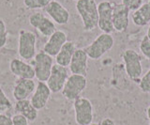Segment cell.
I'll return each instance as SVG.
<instances>
[{
	"instance_id": "6da1fadb",
	"label": "cell",
	"mask_w": 150,
	"mask_h": 125,
	"mask_svg": "<svg viewBox=\"0 0 150 125\" xmlns=\"http://www.w3.org/2000/svg\"><path fill=\"white\" fill-rule=\"evenodd\" d=\"M76 10L83 22V30L91 31L98 26V4L95 0H79L76 2Z\"/></svg>"
},
{
	"instance_id": "7a4b0ae2",
	"label": "cell",
	"mask_w": 150,
	"mask_h": 125,
	"mask_svg": "<svg viewBox=\"0 0 150 125\" xmlns=\"http://www.w3.org/2000/svg\"><path fill=\"white\" fill-rule=\"evenodd\" d=\"M122 59L124 62L125 72L131 81L136 83L140 82L143 75V66L141 62L140 55L132 49H127L124 51Z\"/></svg>"
},
{
	"instance_id": "3957f363",
	"label": "cell",
	"mask_w": 150,
	"mask_h": 125,
	"mask_svg": "<svg viewBox=\"0 0 150 125\" xmlns=\"http://www.w3.org/2000/svg\"><path fill=\"white\" fill-rule=\"evenodd\" d=\"M115 43V40L111 34L102 33L98 35L92 43L89 44L83 50L86 51L88 58L97 60L100 59L102 55H104L107 52L112 48Z\"/></svg>"
},
{
	"instance_id": "277c9868",
	"label": "cell",
	"mask_w": 150,
	"mask_h": 125,
	"mask_svg": "<svg viewBox=\"0 0 150 125\" xmlns=\"http://www.w3.org/2000/svg\"><path fill=\"white\" fill-rule=\"evenodd\" d=\"M31 65L37 79L40 82H47L54 66V58L42 50L36 54Z\"/></svg>"
},
{
	"instance_id": "5b68a950",
	"label": "cell",
	"mask_w": 150,
	"mask_h": 125,
	"mask_svg": "<svg viewBox=\"0 0 150 125\" xmlns=\"http://www.w3.org/2000/svg\"><path fill=\"white\" fill-rule=\"evenodd\" d=\"M37 37L32 31L22 29L19 32L18 53L25 60H31L36 55Z\"/></svg>"
},
{
	"instance_id": "8992f818",
	"label": "cell",
	"mask_w": 150,
	"mask_h": 125,
	"mask_svg": "<svg viewBox=\"0 0 150 125\" xmlns=\"http://www.w3.org/2000/svg\"><path fill=\"white\" fill-rule=\"evenodd\" d=\"M86 77L78 75H71L66 81L62 89V94L69 101H75L79 98L86 87Z\"/></svg>"
},
{
	"instance_id": "52a82bcc",
	"label": "cell",
	"mask_w": 150,
	"mask_h": 125,
	"mask_svg": "<svg viewBox=\"0 0 150 125\" xmlns=\"http://www.w3.org/2000/svg\"><path fill=\"white\" fill-rule=\"evenodd\" d=\"M115 3L107 1H101L98 4V26L103 33L112 34L115 32L112 26V10Z\"/></svg>"
},
{
	"instance_id": "ba28073f",
	"label": "cell",
	"mask_w": 150,
	"mask_h": 125,
	"mask_svg": "<svg viewBox=\"0 0 150 125\" xmlns=\"http://www.w3.org/2000/svg\"><path fill=\"white\" fill-rule=\"evenodd\" d=\"M75 121L78 125H90L93 121V106L87 98L79 97L73 104Z\"/></svg>"
},
{
	"instance_id": "9c48e42d",
	"label": "cell",
	"mask_w": 150,
	"mask_h": 125,
	"mask_svg": "<svg viewBox=\"0 0 150 125\" xmlns=\"http://www.w3.org/2000/svg\"><path fill=\"white\" fill-rule=\"evenodd\" d=\"M69 70L67 67L60 66L58 64H54L52 69L51 75L47 80V86L50 89L51 92L57 93L62 91L64 85L69 78Z\"/></svg>"
},
{
	"instance_id": "30bf717a",
	"label": "cell",
	"mask_w": 150,
	"mask_h": 125,
	"mask_svg": "<svg viewBox=\"0 0 150 125\" xmlns=\"http://www.w3.org/2000/svg\"><path fill=\"white\" fill-rule=\"evenodd\" d=\"M29 24L44 37H50L56 31L54 23L43 13L36 11L29 16Z\"/></svg>"
},
{
	"instance_id": "8fae6325",
	"label": "cell",
	"mask_w": 150,
	"mask_h": 125,
	"mask_svg": "<svg viewBox=\"0 0 150 125\" xmlns=\"http://www.w3.org/2000/svg\"><path fill=\"white\" fill-rule=\"evenodd\" d=\"M46 13L50 16L54 23L60 26L66 25L69 20V12L62 4L59 3L56 0L52 1L45 8Z\"/></svg>"
},
{
	"instance_id": "7c38bea8",
	"label": "cell",
	"mask_w": 150,
	"mask_h": 125,
	"mask_svg": "<svg viewBox=\"0 0 150 125\" xmlns=\"http://www.w3.org/2000/svg\"><path fill=\"white\" fill-rule=\"evenodd\" d=\"M129 10L122 3H115L112 10V26L115 31L123 32L129 25Z\"/></svg>"
},
{
	"instance_id": "4fadbf2b",
	"label": "cell",
	"mask_w": 150,
	"mask_h": 125,
	"mask_svg": "<svg viewBox=\"0 0 150 125\" xmlns=\"http://www.w3.org/2000/svg\"><path fill=\"white\" fill-rule=\"evenodd\" d=\"M88 55L83 49H76L69 63V71L72 75L86 76L87 75Z\"/></svg>"
},
{
	"instance_id": "5bb4252c",
	"label": "cell",
	"mask_w": 150,
	"mask_h": 125,
	"mask_svg": "<svg viewBox=\"0 0 150 125\" xmlns=\"http://www.w3.org/2000/svg\"><path fill=\"white\" fill-rule=\"evenodd\" d=\"M67 41V34L62 30H56L49 37V40L43 46V51L51 57H56Z\"/></svg>"
},
{
	"instance_id": "9a60e30c",
	"label": "cell",
	"mask_w": 150,
	"mask_h": 125,
	"mask_svg": "<svg viewBox=\"0 0 150 125\" xmlns=\"http://www.w3.org/2000/svg\"><path fill=\"white\" fill-rule=\"evenodd\" d=\"M36 86V83L33 79L18 78L13 87V98L16 101L27 99L35 91Z\"/></svg>"
},
{
	"instance_id": "2e32d148",
	"label": "cell",
	"mask_w": 150,
	"mask_h": 125,
	"mask_svg": "<svg viewBox=\"0 0 150 125\" xmlns=\"http://www.w3.org/2000/svg\"><path fill=\"white\" fill-rule=\"evenodd\" d=\"M51 90L45 82H40L36 86L35 91L33 92L32 98L30 100L31 104L37 110L44 108L51 96Z\"/></svg>"
},
{
	"instance_id": "e0dca14e",
	"label": "cell",
	"mask_w": 150,
	"mask_h": 125,
	"mask_svg": "<svg viewBox=\"0 0 150 125\" xmlns=\"http://www.w3.org/2000/svg\"><path fill=\"white\" fill-rule=\"evenodd\" d=\"M11 73L18 78L23 79H33L35 77V72L32 65L25 62L22 59L14 58L9 64Z\"/></svg>"
},
{
	"instance_id": "ac0fdd59",
	"label": "cell",
	"mask_w": 150,
	"mask_h": 125,
	"mask_svg": "<svg viewBox=\"0 0 150 125\" xmlns=\"http://www.w3.org/2000/svg\"><path fill=\"white\" fill-rule=\"evenodd\" d=\"M75 51H76V45L73 41H67L61 48L59 53L56 55V64L63 67H69Z\"/></svg>"
},
{
	"instance_id": "d6986e66",
	"label": "cell",
	"mask_w": 150,
	"mask_h": 125,
	"mask_svg": "<svg viewBox=\"0 0 150 125\" xmlns=\"http://www.w3.org/2000/svg\"><path fill=\"white\" fill-rule=\"evenodd\" d=\"M15 110L17 114L23 116L28 121H35L38 118V110L33 106L29 100H21L16 101Z\"/></svg>"
},
{
	"instance_id": "ffe728a7",
	"label": "cell",
	"mask_w": 150,
	"mask_h": 125,
	"mask_svg": "<svg viewBox=\"0 0 150 125\" xmlns=\"http://www.w3.org/2000/svg\"><path fill=\"white\" fill-rule=\"evenodd\" d=\"M132 22L137 26H145L150 23V0L132 13Z\"/></svg>"
},
{
	"instance_id": "44dd1931",
	"label": "cell",
	"mask_w": 150,
	"mask_h": 125,
	"mask_svg": "<svg viewBox=\"0 0 150 125\" xmlns=\"http://www.w3.org/2000/svg\"><path fill=\"white\" fill-rule=\"evenodd\" d=\"M52 0H23V4L28 10L45 9Z\"/></svg>"
},
{
	"instance_id": "7402d4cb",
	"label": "cell",
	"mask_w": 150,
	"mask_h": 125,
	"mask_svg": "<svg viewBox=\"0 0 150 125\" xmlns=\"http://www.w3.org/2000/svg\"><path fill=\"white\" fill-rule=\"evenodd\" d=\"M139 87L144 93H150V69L141 77L139 82Z\"/></svg>"
},
{
	"instance_id": "603a6c76",
	"label": "cell",
	"mask_w": 150,
	"mask_h": 125,
	"mask_svg": "<svg viewBox=\"0 0 150 125\" xmlns=\"http://www.w3.org/2000/svg\"><path fill=\"white\" fill-rule=\"evenodd\" d=\"M139 48L144 57L148 60H150V40L146 35L144 36V38L141 40Z\"/></svg>"
},
{
	"instance_id": "cb8c5ba5",
	"label": "cell",
	"mask_w": 150,
	"mask_h": 125,
	"mask_svg": "<svg viewBox=\"0 0 150 125\" xmlns=\"http://www.w3.org/2000/svg\"><path fill=\"white\" fill-rule=\"evenodd\" d=\"M12 104L8 96L5 94L4 90L0 87V111H7L11 109Z\"/></svg>"
},
{
	"instance_id": "d4e9b609",
	"label": "cell",
	"mask_w": 150,
	"mask_h": 125,
	"mask_svg": "<svg viewBox=\"0 0 150 125\" xmlns=\"http://www.w3.org/2000/svg\"><path fill=\"white\" fill-rule=\"evenodd\" d=\"M8 40V31L5 22L0 19V49L4 47Z\"/></svg>"
},
{
	"instance_id": "484cf974",
	"label": "cell",
	"mask_w": 150,
	"mask_h": 125,
	"mask_svg": "<svg viewBox=\"0 0 150 125\" xmlns=\"http://www.w3.org/2000/svg\"><path fill=\"white\" fill-rule=\"evenodd\" d=\"M122 4L129 11H136L143 5V0H122Z\"/></svg>"
},
{
	"instance_id": "4316f807",
	"label": "cell",
	"mask_w": 150,
	"mask_h": 125,
	"mask_svg": "<svg viewBox=\"0 0 150 125\" xmlns=\"http://www.w3.org/2000/svg\"><path fill=\"white\" fill-rule=\"evenodd\" d=\"M11 119L13 125H28V120L20 114L14 115Z\"/></svg>"
},
{
	"instance_id": "83f0119b",
	"label": "cell",
	"mask_w": 150,
	"mask_h": 125,
	"mask_svg": "<svg viewBox=\"0 0 150 125\" xmlns=\"http://www.w3.org/2000/svg\"><path fill=\"white\" fill-rule=\"evenodd\" d=\"M0 125H13L12 119L3 113H0Z\"/></svg>"
},
{
	"instance_id": "f1b7e54d",
	"label": "cell",
	"mask_w": 150,
	"mask_h": 125,
	"mask_svg": "<svg viewBox=\"0 0 150 125\" xmlns=\"http://www.w3.org/2000/svg\"><path fill=\"white\" fill-rule=\"evenodd\" d=\"M100 125H115V122L110 118H105L101 120Z\"/></svg>"
},
{
	"instance_id": "f546056e",
	"label": "cell",
	"mask_w": 150,
	"mask_h": 125,
	"mask_svg": "<svg viewBox=\"0 0 150 125\" xmlns=\"http://www.w3.org/2000/svg\"><path fill=\"white\" fill-rule=\"evenodd\" d=\"M146 116H147V119L149 120V125H150V105L147 107L146 109Z\"/></svg>"
},
{
	"instance_id": "4dcf8cb0",
	"label": "cell",
	"mask_w": 150,
	"mask_h": 125,
	"mask_svg": "<svg viewBox=\"0 0 150 125\" xmlns=\"http://www.w3.org/2000/svg\"><path fill=\"white\" fill-rule=\"evenodd\" d=\"M146 36L148 37V39L150 40V26H149L148 29H147V33H146Z\"/></svg>"
},
{
	"instance_id": "1f68e13d",
	"label": "cell",
	"mask_w": 150,
	"mask_h": 125,
	"mask_svg": "<svg viewBox=\"0 0 150 125\" xmlns=\"http://www.w3.org/2000/svg\"><path fill=\"white\" fill-rule=\"evenodd\" d=\"M90 125H100V124H98V123H91Z\"/></svg>"
},
{
	"instance_id": "d6a6232c",
	"label": "cell",
	"mask_w": 150,
	"mask_h": 125,
	"mask_svg": "<svg viewBox=\"0 0 150 125\" xmlns=\"http://www.w3.org/2000/svg\"><path fill=\"white\" fill-rule=\"evenodd\" d=\"M75 1H76V2H77V1H79V0H75Z\"/></svg>"
}]
</instances>
